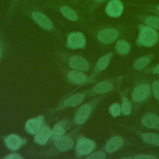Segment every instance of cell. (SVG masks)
I'll list each match as a JSON object with an SVG mask.
<instances>
[{
  "instance_id": "15",
  "label": "cell",
  "mask_w": 159,
  "mask_h": 159,
  "mask_svg": "<svg viewBox=\"0 0 159 159\" xmlns=\"http://www.w3.org/2000/svg\"><path fill=\"white\" fill-rule=\"evenodd\" d=\"M51 137V130L47 126L42 127L41 129L35 134L34 140L40 145H44L47 143Z\"/></svg>"
},
{
  "instance_id": "19",
  "label": "cell",
  "mask_w": 159,
  "mask_h": 159,
  "mask_svg": "<svg viewBox=\"0 0 159 159\" xmlns=\"http://www.w3.org/2000/svg\"><path fill=\"white\" fill-rule=\"evenodd\" d=\"M113 89V84L107 81H103L97 84L93 90L97 94H104L111 91Z\"/></svg>"
},
{
  "instance_id": "9",
  "label": "cell",
  "mask_w": 159,
  "mask_h": 159,
  "mask_svg": "<svg viewBox=\"0 0 159 159\" xmlns=\"http://www.w3.org/2000/svg\"><path fill=\"white\" fill-rule=\"evenodd\" d=\"M43 122V117L42 116L29 119L25 124L26 131L30 134H35L41 129Z\"/></svg>"
},
{
  "instance_id": "30",
  "label": "cell",
  "mask_w": 159,
  "mask_h": 159,
  "mask_svg": "<svg viewBox=\"0 0 159 159\" xmlns=\"http://www.w3.org/2000/svg\"><path fill=\"white\" fill-rule=\"evenodd\" d=\"M106 155L105 153L99 151L89 155L88 157H86V159H104L106 158Z\"/></svg>"
},
{
  "instance_id": "35",
  "label": "cell",
  "mask_w": 159,
  "mask_h": 159,
  "mask_svg": "<svg viewBox=\"0 0 159 159\" xmlns=\"http://www.w3.org/2000/svg\"><path fill=\"white\" fill-rule=\"evenodd\" d=\"M80 0H70V2L73 4H76V3H78Z\"/></svg>"
},
{
  "instance_id": "25",
  "label": "cell",
  "mask_w": 159,
  "mask_h": 159,
  "mask_svg": "<svg viewBox=\"0 0 159 159\" xmlns=\"http://www.w3.org/2000/svg\"><path fill=\"white\" fill-rule=\"evenodd\" d=\"M144 23L146 25L152 27L154 29L159 30V17L149 16L144 20Z\"/></svg>"
},
{
  "instance_id": "31",
  "label": "cell",
  "mask_w": 159,
  "mask_h": 159,
  "mask_svg": "<svg viewBox=\"0 0 159 159\" xmlns=\"http://www.w3.org/2000/svg\"><path fill=\"white\" fill-rule=\"evenodd\" d=\"M151 89L154 97L159 100V81H155L152 83Z\"/></svg>"
},
{
  "instance_id": "36",
  "label": "cell",
  "mask_w": 159,
  "mask_h": 159,
  "mask_svg": "<svg viewBox=\"0 0 159 159\" xmlns=\"http://www.w3.org/2000/svg\"><path fill=\"white\" fill-rule=\"evenodd\" d=\"M157 9L158 11H159V5H158V6H157Z\"/></svg>"
},
{
  "instance_id": "38",
  "label": "cell",
  "mask_w": 159,
  "mask_h": 159,
  "mask_svg": "<svg viewBox=\"0 0 159 159\" xmlns=\"http://www.w3.org/2000/svg\"><path fill=\"white\" fill-rule=\"evenodd\" d=\"M32 1H37V0H32Z\"/></svg>"
},
{
  "instance_id": "22",
  "label": "cell",
  "mask_w": 159,
  "mask_h": 159,
  "mask_svg": "<svg viewBox=\"0 0 159 159\" xmlns=\"http://www.w3.org/2000/svg\"><path fill=\"white\" fill-rule=\"evenodd\" d=\"M111 58V55L110 53L101 57L97 61L96 70L98 71H103L104 70H105L110 63Z\"/></svg>"
},
{
  "instance_id": "29",
  "label": "cell",
  "mask_w": 159,
  "mask_h": 159,
  "mask_svg": "<svg viewBox=\"0 0 159 159\" xmlns=\"http://www.w3.org/2000/svg\"><path fill=\"white\" fill-rule=\"evenodd\" d=\"M107 0H88L86 4V5H88V8L90 11H94L98 6L100 5L103 2L106 1Z\"/></svg>"
},
{
  "instance_id": "1",
  "label": "cell",
  "mask_w": 159,
  "mask_h": 159,
  "mask_svg": "<svg viewBox=\"0 0 159 159\" xmlns=\"http://www.w3.org/2000/svg\"><path fill=\"white\" fill-rule=\"evenodd\" d=\"M22 12L29 16L30 18L42 29L51 31L54 26L51 20L39 8L38 4L32 0H22L18 7Z\"/></svg>"
},
{
  "instance_id": "20",
  "label": "cell",
  "mask_w": 159,
  "mask_h": 159,
  "mask_svg": "<svg viewBox=\"0 0 159 159\" xmlns=\"http://www.w3.org/2000/svg\"><path fill=\"white\" fill-rule=\"evenodd\" d=\"M142 140L148 144L159 147V135L153 132H146L142 134Z\"/></svg>"
},
{
  "instance_id": "7",
  "label": "cell",
  "mask_w": 159,
  "mask_h": 159,
  "mask_svg": "<svg viewBox=\"0 0 159 159\" xmlns=\"http://www.w3.org/2000/svg\"><path fill=\"white\" fill-rule=\"evenodd\" d=\"M124 11V5L120 0H110L105 8L107 16L112 17L120 16Z\"/></svg>"
},
{
  "instance_id": "13",
  "label": "cell",
  "mask_w": 159,
  "mask_h": 159,
  "mask_svg": "<svg viewBox=\"0 0 159 159\" xmlns=\"http://www.w3.org/2000/svg\"><path fill=\"white\" fill-rule=\"evenodd\" d=\"M25 142L19 136L16 134H11L5 139L7 147L11 150H16L19 148Z\"/></svg>"
},
{
  "instance_id": "26",
  "label": "cell",
  "mask_w": 159,
  "mask_h": 159,
  "mask_svg": "<svg viewBox=\"0 0 159 159\" xmlns=\"http://www.w3.org/2000/svg\"><path fill=\"white\" fill-rule=\"evenodd\" d=\"M121 112L124 115H129L131 112L130 103L128 99L125 97H123L121 102Z\"/></svg>"
},
{
  "instance_id": "33",
  "label": "cell",
  "mask_w": 159,
  "mask_h": 159,
  "mask_svg": "<svg viewBox=\"0 0 159 159\" xmlns=\"http://www.w3.org/2000/svg\"><path fill=\"white\" fill-rule=\"evenodd\" d=\"M4 158H5V159H22L23 157L17 153H12V154H10V155L5 157Z\"/></svg>"
},
{
  "instance_id": "27",
  "label": "cell",
  "mask_w": 159,
  "mask_h": 159,
  "mask_svg": "<svg viewBox=\"0 0 159 159\" xmlns=\"http://www.w3.org/2000/svg\"><path fill=\"white\" fill-rule=\"evenodd\" d=\"M22 0H9L8 10H7V17H11L16 11V8L18 7L19 5Z\"/></svg>"
},
{
  "instance_id": "16",
  "label": "cell",
  "mask_w": 159,
  "mask_h": 159,
  "mask_svg": "<svg viewBox=\"0 0 159 159\" xmlns=\"http://www.w3.org/2000/svg\"><path fill=\"white\" fill-rule=\"evenodd\" d=\"M124 140L121 137L115 136L112 137L106 143L105 149L108 153H112L119 149L123 145Z\"/></svg>"
},
{
  "instance_id": "32",
  "label": "cell",
  "mask_w": 159,
  "mask_h": 159,
  "mask_svg": "<svg viewBox=\"0 0 159 159\" xmlns=\"http://www.w3.org/2000/svg\"><path fill=\"white\" fill-rule=\"evenodd\" d=\"M135 159H156L157 157L153 155H147V154H140L135 156L134 157Z\"/></svg>"
},
{
  "instance_id": "14",
  "label": "cell",
  "mask_w": 159,
  "mask_h": 159,
  "mask_svg": "<svg viewBox=\"0 0 159 159\" xmlns=\"http://www.w3.org/2000/svg\"><path fill=\"white\" fill-rule=\"evenodd\" d=\"M141 122L143 125L150 129H159V117L154 114H147L142 117Z\"/></svg>"
},
{
  "instance_id": "4",
  "label": "cell",
  "mask_w": 159,
  "mask_h": 159,
  "mask_svg": "<svg viewBox=\"0 0 159 159\" xmlns=\"http://www.w3.org/2000/svg\"><path fill=\"white\" fill-rule=\"evenodd\" d=\"M86 45V38L84 34L80 32L70 33L67 37L66 46L70 48H84Z\"/></svg>"
},
{
  "instance_id": "3",
  "label": "cell",
  "mask_w": 159,
  "mask_h": 159,
  "mask_svg": "<svg viewBox=\"0 0 159 159\" xmlns=\"http://www.w3.org/2000/svg\"><path fill=\"white\" fill-rule=\"evenodd\" d=\"M158 40V34L154 29L147 25H140L137 38V44L146 47L155 45Z\"/></svg>"
},
{
  "instance_id": "10",
  "label": "cell",
  "mask_w": 159,
  "mask_h": 159,
  "mask_svg": "<svg viewBox=\"0 0 159 159\" xmlns=\"http://www.w3.org/2000/svg\"><path fill=\"white\" fill-rule=\"evenodd\" d=\"M69 64L72 69L77 70L87 71L89 68L88 62L80 56L72 57L70 60Z\"/></svg>"
},
{
  "instance_id": "34",
  "label": "cell",
  "mask_w": 159,
  "mask_h": 159,
  "mask_svg": "<svg viewBox=\"0 0 159 159\" xmlns=\"http://www.w3.org/2000/svg\"><path fill=\"white\" fill-rule=\"evenodd\" d=\"M154 72H155V73L159 75V64L155 68V69H154Z\"/></svg>"
},
{
  "instance_id": "2",
  "label": "cell",
  "mask_w": 159,
  "mask_h": 159,
  "mask_svg": "<svg viewBox=\"0 0 159 159\" xmlns=\"http://www.w3.org/2000/svg\"><path fill=\"white\" fill-rule=\"evenodd\" d=\"M43 5L59 11L63 17L71 21H78L80 19V14L77 10L74 9L71 4H68L62 0H49Z\"/></svg>"
},
{
  "instance_id": "17",
  "label": "cell",
  "mask_w": 159,
  "mask_h": 159,
  "mask_svg": "<svg viewBox=\"0 0 159 159\" xmlns=\"http://www.w3.org/2000/svg\"><path fill=\"white\" fill-rule=\"evenodd\" d=\"M68 79L73 83L82 84L87 81V75L81 71L73 70L71 71L68 74Z\"/></svg>"
},
{
  "instance_id": "11",
  "label": "cell",
  "mask_w": 159,
  "mask_h": 159,
  "mask_svg": "<svg viewBox=\"0 0 159 159\" xmlns=\"http://www.w3.org/2000/svg\"><path fill=\"white\" fill-rule=\"evenodd\" d=\"M91 112V107L89 104H84L78 110L75 116V121L77 124L84 123L88 119Z\"/></svg>"
},
{
  "instance_id": "5",
  "label": "cell",
  "mask_w": 159,
  "mask_h": 159,
  "mask_svg": "<svg viewBox=\"0 0 159 159\" xmlns=\"http://www.w3.org/2000/svg\"><path fill=\"white\" fill-rule=\"evenodd\" d=\"M94 141L86 138H80L76 145V151L78 155H86L90 154L96 148Z\"/></svg>"
},
{
  "instance_id": "12",
  "label": "cell",
  "mask_w": 159,
  "mask_h": 159,
  "mask_svg": "<svg viewBox=\"0 0 159 159\" xmlns=\"http://www.w3.org/2000/svg\"><path fill=\"white\" fill-rule=\"evenodd\" d=\"M55 145L58 150L61 152H65L73 147L74 142L68 136H61L55 139Z\"/></svg>"
},
{
  "instance_id": "23",
  "label": "cell",
  "mask_w": 159,
  "mask_h": 159,
  "mask_svg": "<svg viewBox=\"0 0 159 159\" xmlns=\"http://www.w3.org/2000/svg\"><path fill=\"white\" fill-rule=\"evenodd\" d=\"M65 133V129L64 128V125L61 122L56 124L53 129L51 130V137L53 139H58L63 135Z\"/></svg>"
},
{
  "instance_id": "24",
  "label": "cell",
  "mask_w": 159,
  "mask_h": 159,
  "mask_svg": "<svg viewBox=\"0 0 159 159\" xmlns=\"http://www.w3.org/2000/svg\"><path fill=\"white\" fill-rule=\"evenodd\" d=\"M151 61L149 57H143L138 58L134 63V68L136 70H140L146 67Z\"/></svg>"
},
{
  "instance_id": "8",
  "label": "cell",
  "mask_w": 159,
  "mask_h": 159,
  "mask_svg": "<svg viewBox=\"0 0 159 159\" xmlns=\"http://www.w3.org/2000/svg\"><path fill=\"white\" fill-rule=\"evenodd\" d=\"M151 88L148 84H140L136 86L132 93V99L135 102H139L146 99L151 93Z\"/></svg>"
},
{
  "instance_id": "21",
  "label": "cell",
  "mask_w": 159,
  "mask_h": 159,
  "mask_svg": "<svg viewBox=\"0 0 159 159\" xmlns=\"http://www.w3.org/2000/svg\"><path fill=\"white\" fill-rule=\"evenodd\" d=\"M130 49V44L125 40H118L115 45V50L119 54L125 55Z\"/></svg>"
},
{
  "instance_id": "6",
  "label": "cell",
  "mask_w": 159,
  "mask_h": 159,
  "mask_svg": "<svg viewBox=\"0 0 159 159\" xmlns=\"http://www.w3.org/2000/svg\"><path fill=\"white\" fill-rule=\"evenodd\" d=\"M119 35V33L117 29L114 28H106L98 32L97 39L100 42L108 44L117 40Z\"/></svg>"
},
{
  "instance_id": "37",
  "label": "cell",
  "mask_w": 159,
  "mask_h": 159,
  "mask_svg": "<svg viewBox=\"0 0 159 159\" xmlns=\"http://www.w3.org/2000/svg\"><path fill=\"white\" fill-rule=\"evenodd\" d=\"M1 49L0 48V57H1Z\"/></svg>"
},
{
  "instance_id": "18",
  "label": "cell",
  "mask_w": 159,
  "mask_h": 159,
  "mask_svg": "<svg viewBox=\"0 0 159 159\" xmlns=\"http://www.w3.org/2000/svg\"><path fill=\"white\" fill-rule=\"evenodd\" d=\"M85 97V94L83 93H80L78 94H75L73 96H70L67 99H66L63 104L65 106H68V107H73L78 106L84 100Z\"/></svg>"
},
{
  "instance_id": "28",
  "label": "cell",
  "mask_w": 159,
  "mask_h": 159,
  "mask_svg": "<svg viewBox=\"0 0 159 159\" xmlns=\"http://www.w3.org/2000/svg\"><path fill=\"white\" fill-rule=\"evenodd\" d=\"M109 111L112 116H113L114 117H116L120 114L121 107L118 103H113L109 107Z\"/></svg>"
}]
</instances>
